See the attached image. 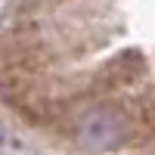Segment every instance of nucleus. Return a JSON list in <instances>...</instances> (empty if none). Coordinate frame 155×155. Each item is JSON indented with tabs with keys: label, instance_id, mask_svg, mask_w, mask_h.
I'll list each match as a JSON object with an SVG mask.
<instances>
[{
	"label": "nucleus",
	"instance_id": "7ed1b4c3",
	"mask_svg": "<svg viewBox=\"0 0 155 155\" xmlns=\"http://www.w3.org/2000/svg\"><path fill=\"white\" fill-rule=\"evenodd\" d=\"M146 118H149V124H152V130H155V99L146 106Z\"/></svg>",
	"mask_w": 155,
	"mask_h": 155
},
{
	"label": "nucleus",
	"instance_id": "f257e3e1",
	"mask_svg": "<svg viewBox=\"0 0 155 155\" xmlns=\"http://www.w3.org/2000/svg\"><path fill=\"white\" fill-rule=\"evenodd\" d=\"M134 134L130 118L121 106L115 102H99V106L87 109L81 118H78V140L81 146L90 152H109L115 146L127 143Z\"/></svg>",
	"mask_w": 155,
	"mask_h": 155
},
{
	"label": "nucleus",
	"instance_id": "f03ea898",
	"mask_svg": "<svg viewBox=\"0 0 155 155\" xmlns=\"http://www.w3.org/2000/svg\"><path fill=\"white\" fill-rule=\"evenodd\" d=\"M140 74H143V59H140V53H124L118 59H112L109 65H106V71H102V78H106V84L112 90L130 87Z\"/></svg>",
	"mask_w": 155,
	"mask_h": 155
}]
</instances>
